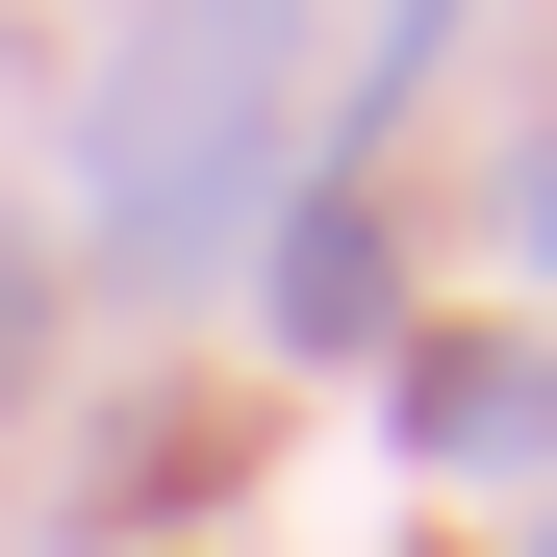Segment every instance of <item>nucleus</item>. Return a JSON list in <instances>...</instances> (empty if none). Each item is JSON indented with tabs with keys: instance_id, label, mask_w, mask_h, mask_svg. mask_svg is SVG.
<instances>
[{
	"instance_id": "nucleus-5",
	"label": "nucleus",
	"mask_w": 557,
	"mask_h": 557,
	"mask_svg": "<svg viewBox=\"0 0 557 557\" xmlns=\"http://www.w3.org/2000/svg\"><path fill=\"white\" fill-rule=\"evenodd\" d=\"M26 330H51V278H26V253H0V355H26Z\"/></svg>"
},
{
	"instance_id": "nucleus-4",
	"label": "nucleus",
	"mask_w": 557,
	"mask_h": 557,
	"mask_svg": "<svg viewBox=\"0 0 557 557\" xmlns=\"http://www.w3.org/2000/svg\"><path fill=\"white\" fill-rule=\"evenodd\" d=\"M507 253H532V278H557V127H532V152H507Z\"/></svg>"
},
{
	"instance_id": "nucleus-1",
	"label": "nucleus",
	"mask_w": 557,
	"mask_h": 557,
	"mask_svg": "<svg viewBox=\"0 0 557 557\" xmlns=\"http://www.w3.org/2000/svg\"><path fill=\"white\" fill-rule=\"evenodd\" d=\"M278 127H305V0H152L102 51V102H76V253H102V305H152V278H203L253 228Z\"/></svg>"
},
{
	"instance_id": "nucleus-2",
	"label": "nucleus",
	"mask_w": 557,
	"mask_h": 557,
	"mask_svg": "<svg viewBox=\"0 0 557 557\" xmlns=\"http://www.w3.org/2000/svg\"><path fill=\"white\" fill-rule=\"evenodd\" d=\"M406 456H456V482H532V456H557V355L431 330V355H406Z\"/></svg>"
},
{
	"instance_id": "nucleus-6",
	"label": "nucleus",
	"mask_w": 557,
	"mask_h": 557,
	"mask_svg": "<svg viewBox=\"0 0 557 557\" xmlns=\"http://www.w3.org/2000/svg\"><path fill=\"white\" fill-rule=\"evenodd\" d=\"M532 557H557V532H532Z\"/></svg>"
},
{
	"instance_id": "nucleus-3",
	"label": "nucleus",
	"mask_w": 557,
	"mask_h": 557,
	"mask_svg": "<svg viewBox=\"0 0 557 557\" xmlns=\"http://www.w3.org/2000/svg\"><path fill=\"white\" fill-rule=\"evenodd\" d=\"M253 305H278V355H381V305H406V278H381V203H355V177H305Z\"/></svg>"
}]
</instances>
